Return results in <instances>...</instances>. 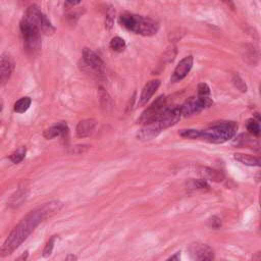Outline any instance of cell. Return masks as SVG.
<instances>
[{"label": "cell", "instance_id": "17", "mask_svg": "<svg viewBox=\"0 0 261 261\" xmlns=\"http://www.w3.org/2000/svg\"><path fill=\"white\" fill-rule=\"evenodd\" d=\"M201 174H203V176H204L203 179L208 178V179L216 181V182H220L224 179V174L221 171L210 168V167H203Z\"/></svg>", "mask_w": 261, "mask_h": 261}, {"label": "cell", "instance_id": "29", "mask_svg": "<svg viewBox=\"0 0 261 261\" xmlns=\"http://www.w3.org/2000/svg\"><path fill=\"white\" fill-rule=\"evenodd\" d=\"M210 88L206 83H201L198 85V96L200 97H209Z\"/></svg>", "mask_w": 261, "mask_h": 261}, {"label": "cell", "instance_id": "8", "mask_svg": "<svg viewBox=\"0 0 261 261\" xmlns=\"http://www.w3.org/2000/svg\"><path fill=\"white\" fill-rule=\"evenodd\" d=\"M180 116H181L180 106H174V107L167 106V108L163 111V113L153 122L157 124L160 130H163L167 127L174 125L179 120Z\"/></svg>", "mask_w": 261, "mask_h": 261}, {"label": "cell", "instance_id": "6", "mask_svg": "<svg viewBox=\"0 0 261 261\" xmlns=\"http://www.w3.org/2000/svg\"><path fill=\"white\" fill-rule=\"evenodd\" d=\"M167 108L166 98L165 96H159L149 107H147L141 114L138 119V123L140 124H149L155 121Z\"/></svg>", "mask_w": 261, "mask_h": 261}, {"label": "cell", "instance_id": "5", "mask_svg": "<svg viewBox=\"0 0 261 261\" xmlns=\"http://www.w3.org/2000/svg\"><path fill=\"white\" fill-rule=\"evenodd\" d=\"M20 31L23 37L24 48L30 54H36L41 49V32L29 22L20 21Z\"/></svg>", "mask_w": 261, "mask_h": 261}, {"label": "cell", "instance_id": "13", "mask_svg": "<svg viewBox=\"0 0 261 261\" xmlns=\"http://www.w3.org/2000/svg\"><path fill=\"white\" fill-rule=\"evenodd\" d=\"M96 126V120L92 118L81 120L75 128V134L77 138H85L90 136Z\"/></svg>", "mask_w": 261, "mask_h": 261}, {"label": "cell", "instance_id": "28", "mask_svg": "<svg viewBox=\"0 0 261 261\" xmlns=\"http://www.w3.org/2000/svg\"><path fill=\"white\" fill-rule=\"evenodd\" d=\"M191 185L193 188L195 189H199V190H204V189H208L209 185L207 184L206 179L200 178V179H192L191 180Z\"/></svg>", "mask_w": 261, "mask_h": 261}, {"label": "cell", "instance_id": "18", "mask_svg": "<svg viewBox=\"0 0 261 261\" xmlns=\"http://www.w3.org/2000/svg\"><path fill=\"white\" fill-rule=\"evenodd\" d=\"M31 103H32L31 98H29V97H22V98H20L19 100H17V101L14 103L13 109H14V111L17 112V113H23L24 111H27V110L30 108Z\"/></svg>", "mask_w": 261, "mask_h": 261}, {"label": "cell", "instance_id": "23", "mask_svg": "<svg viewBox=\"0 0 261 261\" xmlns=\"http://www.w3.org/2000/svg\"><path fill=\"white\" fill-rule=\"evenodd\" d=\"M179 136L188 139H200L201 130L200 129H193V128H187V129H180L178 132Z\"/></svg>", "mask_w": 261, "mask_h": 261}, {"label": "cell", "instance_id": "32", "mask_svg": "<svg viewBox=\"0 0 261 261\" xmlns=\"http://www.w3.org/2000/svg\"><path fill=\"white\" fill-rule=\"evenodd\" d=\"M214 259V255H206V256H202L200 258H198V261H213Z\"/></svg>", "mask_w": 261, "mask_h": 261}, {"label": "cell", "instance_id": "16", "mask_svg": "<svg viewBox=\"0 0 261 261\" xmlns=\"http://www.w3.org/2000/svg\"><path fill=\"white\" fill-rule=\"evenodd\" d=\"M233 158L244 165H248V166H259L260 165V158L249 155V154L236 153V154H233Z\"/></svg>", "mask_w": 261, "mask_h": 261}, {"label": "cell", "instance_id": "36", "mask_svg": "<svg viewBox=\"0 0 261 261\" xmlns=\"http://www.w3.org/2000/svg\"><path fill=\"white\" fill-rule=\"evenodd\" d=\"M2 109V101H1V99H0V110Z\"/></svg>", "mask_w": 261, "mask_h": 261}, {"label": "cell", "instance_id": "19", "mask_svg": "<svg viewBox=\"0 0 261 261\" xmlns=\"http://www.w3.org/2000/svg\"><path fill=\"white\" fill-rule=\"evenodd\" d=\"M23 188H24V187L19 188L18 191L11 197L10 202H9V205H11V206H13V207H17V206L20 205V203L25 199L27 192H25V189H23Z\"/></svg>", "mask_w": 261, "mask_h": 261}, {"label": "cell", "instance_id": "1", "mask_svg": "<svg viewBox=\"0 0 261 261\" xmlns=\"http://www.w3.org/2000/svg\"><path fill=\"white\" fill-rule=\"evenodd\" d=\"M62 207L59 201H51L29 212L10 231L0 248V257L12 254L35 230V228L47 217L57 213Z\"/></svg>", "mask_w": 261, "mask_h": 261}, {"label": "cell", "instance_id": "12", "mask_svg": "<svg viewBox=\"0 0 261 261\" xmlns=\"http://www.w3.org/2000/svg\"><path fill=\"white\" fill-rule=\"evenodd\" d=\"M160 86V81L159 80H151L149 81L143 88L142 93L139 98V105L144 106L150 98L153 96V94L156 92L158 87Z\"/></svg>", "mask_w": 261, "mask_h": 261}, {"label": "cell", "instance_id": "2", "mask_svg": "<svg viewBox=\"0 0 261 261\" xmlns=\"http://www.w3.org/2000/svg\"><path fill=\"white\" fill-rule=\"evenodd\" d=\"M118 22L126 30L142 36H152L157 33L159 24L150 17L124 12L119 15Z\"/></svg>", "mask_w": 261, "mask_h": 261}, {"label": "cell", "instance_id": "20", "mask_svg": "<svg viewBox=\"0 0 261 261\" xmlns=\"http://www.w3.org/2000/svg\"><path fill=\"white\" fill-rule=\"evenodd\" d=\"M100 102H101L102 108L105 111H109L112 108L111 99H110L109 95L107 94V92L104 91V89H100Z\"/></svg>", "mask_w": 261, "mask_h": 261}, {"label": "cell", "instance_id": "4", "mask_svg": "<svg viewBox=\"0 0 261 261\" xmlns=\"http://www.w3.org/2000/svg\"><path fill=\"white\" fill-rule=\"evenodd\" d=\"M22 20L37 28L41 32V34L43 33L46 35H51L55 32V29L50 22V20L36 4H33L28 7Z\"/></svg>", "mask_w": 261, "mask_h": 261}, {"label": "cell", "instance_id": "11", "mask_svg": "<svg viewBox=\"0 0 261 261\" xmlns=\"http://www.w3.org/2000/svg\"><path fill=\"white\" fill-rule=\"evenodd\" d=\"M193 61L194 59H193V56L191 55L184 57L176 65L171 76V82L175 83L185 79L193 66Z\"/></svg>", "mask_w": 261, "mask_h": 261}, {"label": "cell", "instance_id": "34", "mask_svg": "<svg viewBox=\"0 0 261 261\" xmlns=\"http://www.w3.org/2000/svg\"><path fill=\"white\" fill-rule=\"evenodd\" d=\"M64 261H77V258L74 254H69L67 257L64 259Z\"/></svg>", "mask_w": 261, "mask_h": 261}, {"label": "cell", "instance_id": "15", "mask_svg": "<svg viewBox=\"0 0 261 261\" xmlns=\"http://www.w3.org/2000/svg\"><path fill=\"white\" fill-rule=\"evenodd\" d=\"M160 132L161 130L157 126V124L155 122H151L149 124L144 125V127H142L139 130V133L137 134V138L140 141H149V140L155 138Z\"/></svg>", "mask_w": 261, "mask_h": 261}, {"label": "cell", "instance_id": "24", "mask_svg": "<svg viewBox=\"0 0 261 261\" xmlns=\"http://www.w3.org/2000/svg\"><path fill=\"white\" fill-rule=\"evenodd\" d=\"M246 126H247V129L254 136H259L260 134V125H259V122L253 118L251 119H248L247 122H246Z\"/></svg>", "mask_w": 261, "mask_h": 261}, {"label": "cell", "instance_id": "10", "mask_svg": "<svg viewBox=\"0 0 261 261\" xmlns=\"http://www.w3.org/2000/svg\"><path fill=\"white\" fill-rule=\"evenodd\" d=\"M14 68V61L12 56L4 52L0 55V86L5 85L10 79Z\"/></svg>", "mask_w": 261, "mask_h": 261}, {"label": "cell", "instance_id": "21", "mask_svg": "<svg viewBox=\"0 0 261 261\" xmlns=\"http://www.w3.org/2000/svg\"><path fill=\"white\" fill-rule=\"evenodd\" d=\"M110 48L113 50V51H116V52H121L124 50L125 48V42L122 38L120 37H114L111 39L110 41Z\"/></svg>", "mask_w": 261, "mask_h": 261}, {"label": "cell", "instance_id": "30", "mask_svg": "<svg viewBox=\"0 0 261 261\" xmlns=\"http://www.w3.org/2000/svg\"><path fill=\"white\" fill-rule=\"evenodd\" d=\"M208 223H209V226L212 227V228H214V229H217V228H219V227L221 226V220H220V218H218L217 216H212V217L209 219Z\"/></svg>", "mask_w": 261, "mask_h": 261}, {"label": "cell", "instance_id": "26", "mask_svg": "<svg viewBox=\"0 0 261 261\" xmlns=\"http://www.w3.org/2000/svg\"><path fill=\"white\" fill-rule=\"evenodd\" d=\"M232 83H233L234 87L237 89H239L241 92H246L247 91V86L239 74H237V73L232 74Z\"/></svg>", "mask_w": 261, "mask_h": 261}, {"label": "cell", "instance_id": "27", "mask_svg": "<svg viewBox=\"0 0 261 261\" xmlns=\"http://www.w3.org/2000/svg\"><path fill=\"white\" fill-rule=\"evenodd\" d=\"M114 14H115V10L110 7L106 13V18H105V27L106 29L110 30L113 25V22H114Z\"/></svg>", "mask_w": 261, "mask_h": 261}, {"label": "cell", "instance_id": "9", "mask_svg": "<svg viewBox=\"0 0 261 261\" xmlns=\"http://www.w3.org/2000/svg\"><path fill=\"white\" fill-rule=\"evenodd\" d=\"M83 62L85 66L93 70L98 75H103L105 71V65L103 60L91 49L85 48L83 51Z\"/></svg>", "mask_w": 261, "mask_h": 261}, {"label": "cell", "instance_id": "31", "mask_svg": "<svg viewBox=\"0 0 261 261\" xmlns=\"http://www.w3.org/2000/svg\"><path fill=\"white\" fill-rule=\"evenodd\" d=\"M180 252H176V253H174L172 256H170L166 261H181V259H180Z\"/></svg>", "mask_w": 261, "mask_h": 261}, {"label": "cell", "instance_id": "25", "mask_svg": "<svg viewBox=\"0 0 261 261\" xmlns=\"http://www.w3.org/2000/svg\"><path fill=\"white\" fill-rule=\"evenodd\" d=\"M57 236H52L48 242L46 243L44 249H43V252H42V256L43 257H49L51 254H52V251H53V248H54V244H55V240H56Z\"/></svg>", "mask_w": 261, "mask_h": 261}, {"label": "cell", "instance_id": "14", "mask_svg": "<svg viewBox=\"0 0 261 261\" xmlns=\"http://www.w3.org/2000/svg\"><path fill=\"white\" fill-rule=\"evenodd\" d=\"M43 135L48 140H51L56 137H66L68 135V126L65 122H59V123L45 129Z\"/></svg>", "mask_w": 261, "mask_h": 261}, {"label": "cell", "instance_id": "33", "mask_svg": "<svg viewBox=\"0 0 261 261\" xmlns=\"http://www.w3.org/2000/svg\"><path fill=\"white\" fill-rule=\"evenodd\" d=\"M28 256H29V252L25 251V252H23L18 258H16L14 261H27Z\"/></svg>", "mask_w": 261, "mask_h": 261}, {"label": "cell", "instance_id": "7", "mask_svg": "<svg viewBox=\"0 0 261 261\" xmlns=\"http://www.w3.org/2000/svg\"><path fill=\"white\" fill-rule=\"evenodd\" d=\"M213 104V101L209 97H191L189 98L181 106L180 111L184 116H191L196 113H199L203 109L210 107Z\"/></svg>", "mask_w": 261, "mask_h": 261}, {"label": "cell", "instance_id": "22", "mask_svg": "<svg viewBox=\"0 0 261 261\" xmlns=\"http://www.w3.org/2000/svg\"><path fill=\"white\" fill-rule=\"evenodd\" d=\"M24 156H25V148L24 147H19L18 149H16L13 153H11L9 155V159L13 163L17 164V163H19V162H21L23 160Z\"/></svg>", "mask_w": 261, "mask_h": 261}, {"label": "cell", "instance_id": "35", "mask_svg": "<svg viewBox=\"0 0 261 261\" xmlns=\"http://www.w3.org/2000/svg\"><path fill=\"white\" fill-rule=\"evenodd\" d=\"M261 260V257H260V253L259 252H257L254 256H253V258H252V261H260Z\"/></svg>", "mask_w": 261, "mask_h": 261}, {"label": "cell", "instance_id": "3", "mask_svg": "<svg viewBox=\"0 0 261 261\" xmlns=\"http://www.w3.org/2000/svg\"><path fill=\"white\" fill-rule=\"evenodd\" d=\"M238 124L234 121H216L206 129H200V139L209 143L221 144L231 139L237 132Z\"/></svg>", "mask_w": 261, "mask_h": 261}]
</instances>
